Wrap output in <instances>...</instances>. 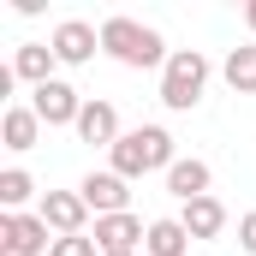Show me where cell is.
Returning <instances> with one entry per match:
<instances>
[{"label":"cell","mask_w":256,"mask_h":256,"mask_svg":"<svg viewBox=\"0 0 256 256\" xmlns=\"http://www.w3.org/2000/svg\"><path fill=\"white\" fill-rule=\"evenodd\" d=\"M48 48H54V60H60V66H90V60H96V48H102V30L84 24V18H66V24H54Z\"/></svg>","instance_id":"cell-5"},{"label":"cell","mask_w":256,"mask_h":256,"mask_svg":"<svg viewBox=\"0 0 256 256\" xmlns=\"http://www.w3.org/2000/svg\"><path fill=\"white\" fill-rule=\"evenodd\" d=\"M196 238L185 232V220L179 214H161V220H149V238H143V256H185Z\"/></svg>","instance_id":"cell-15"},{"label":"cell","mask_w":256,"mask_h":256,"mask_svg":"<svg viewBox=\"0 0 256 256\" xmlns=\"http://www.w3.org/2000/svg\"><path fill=\"white\" fill-rule=\"evenodd\" d=\"M36 214L48 220V232H54V238H84V226H90V202H84L78 191H48Z\"/></svg>","instance_id":"cell-6"},{"label":"cell","mask_w":256,"mask_h":256,"mask_svg":"<svg viewBox=\"0 0 256 256\" xmlns=\"http://www.w3.org/2000/svg\"><path fill=\"white\" fill-rule=\"evenodd\" d=\"M30 108H36V120L42 126H78V114H84V96L54 78V84H42V90H30Z\"/></svg>","instance_id":"cell-8"},{"label":"cell","mask_w":256,"mask_h":256,"mask_svg":"<svg viewBox=\"0 0 256 256\" xmlns=\"http://www.w3.org/2000/svg\"><path fill=\"white\" fill-rule=\"evenodd\" d=\"M179 220H185V232H191L196 244H202V238H220V226H226V202L208 191V196H196V202H185Z\"/></svg>","instance_id":"cell-12"},{"label":"cell","mask_w":256,"mask_h":256,"mask_svg":"<svg viewBox=\"0 0 256 256\" xmlns=\"http://www.w3.org/2000/svg\"><path fill=\"white\" fill-rule=\"evenodd\" d=\"M220 78L238 90V96H256V42H244V48H232L226 60H220Z\"/></svg>","instance_id":"cell-16"},{"label":"cell","mask_w":256,"mask_h":256,"mask_svg":"<svg viewBox=\"0 0 256 256\" xmlns=\"http://www.w3.org/2000/svg\"><path fill=\"white\" fill-rule=\"evenodd\" d=\"M202 90H208V60L196 48H173V60L161 66V108L191 114L196 102H202Z\"/></svg>","instance_id":"cell-3"},{"label":"cell","mask_w":256,"mask_h":256,"mask_svg":"<svg viewBox=\"0 0 256 256\" xmlns=\"http://www.w3.org/2000/svg\"><path fill=\"white\" fill-rule=\"evenodd\" d=\"M36 137H42L36 108H30V102H6V114H0V143H6L12 155H24V149H36Z\"/></svg>","instance_id":"cell-9"},{"label":"cell","mask_w":256,"mask_h":256,"mask_svg":"<svg viewBox=\"0 0 256 256\" xmlns=\"http://www.w3.org/2000/svg\"><path fill=\"white\" fill-rule=\"evenodd\" d=\"M238 244H244V256H256V208L238 220Z\"/></svg>","instance_id":"cell-19"},{"label":"cell","mask_w":256,"mask_h":256,"mask_svg":"<svg viewBox=\"0 0 256 256\" xmlns=\"http://www.w3.org/2000/svg\"><path fill=\"white\" fill-rule=\"evenodd\" d=\"M208 185H214V173H208V161H196V155H179V161L167 167V191L179 196V202L208 196Z\"/></svg>","instance_id":"cell-11"},{"label":"cell","mask_w":256,"mask_h":256,"mask_svg":"<svg viewBox=\"0 0 256 256\" xmlns=\"http://www.w3.org/2000/svg\"><path fill=\"white\" fill-rule=\"evenodd\" d=\"M30 196H36V179H30L24 167H6V173H0V208H6V214H24Z\"/></svg>","instance_id":"cell-17"},{"label":"cell","mask_w":256,"mask_h":256,"mask_svg":"<svg viewBox=\"0 0 256 256\" xmlns=\"http://www.w3.org/2000/svg\"><path fill=\"white\" fill-rule=\"evenodd\" d=\"M102 54L131 66V72H149V66L173 60L167 42H161V30H149V24H137V18H108V24H102Z\"/></svg>","instance_id":"cell-2"},{"label":"cell","mask_w":256,"mask_h":256,"mask_svg":"<svg viewBox=\"0 0 256 256\" xmlns=\"http://www.w3.org/2000/svg\"><path fill=\"white\" fill-rule=\"evenodd\" d=\"M54 256H102L96 238H54Z\"/></svg>","instance_id":"cell-18"},{"label":"cell","mask_w":256,"mask_h":256,"mask_svg":"<svg viewBox=\"0 0 256 256\" xmlns=\"http://www.w3.org/2000/svg\"><path fill=\"white\" fill-rule=\"evenodd\" d=\"M143 238H149V226H143L131 208H126V214H102V220H96V244H102V256H114V250H137Z\"/></svg>","instance_id":"cell-10"},{"label":"cell","mask_w":256,"mask_h":256,"mask_svg":"<svg viewBox=\"0 0 256 256\" xmlns=\"http://www.w3.org/2000/svg\"><path fill=\"white\" fill-rule=\"evenodd\" d=\"M114 173L120 179H143V173H167L179 155H173V131L167 126H137V131H126L114 149Z\"/></svg>","instance_id":"cell-1"},{"label":"cell","mask_w":256,"mask_h":256,"mask_svg":"<svg viewBox=\"0 0 256 256\" xmlns=\"http://www.w3.org/2000/svg\"><path fill=\"white\" fill-rule=\"evenodd\" d=\"M54 48L48 42H24L18 54H12V72H18V84H30V90H42V84H54Z\"/></svg>","instance_id":"cell-14"},{"label":"cell","mask_w":256,"mask_h":256,"mask_svg":"<svg viewBox=\"0 0 256 256\" xmlns=\"http://www.w3.org/2000/svg\"><path fill=\"white\" fill-rule=\"evenodd\" d=\"M78 196L90 202V214H96V220H102V214H126V208H131V179H120L114 167H108V173H84Z\"/></svg>","instance_id":"cell-7"},{"label":"cell","mask_w":256,"mask_h":256,"mask_svg":"<svg viewBox=\"0 0 256 256\" xmlns=\"http://www.w3.org/2000/svg\"><path fill=\"white\" fill-rule=\"evenodd\" d=\"M0 250L6 256H54L42 214H0Z\"/></svg>","instance_id":"cell-4"},{"label":"cell","mask_w":256,"mask_h":256,"mask_svg":"<svg viewBox=\"0 0 256 256\" xmlns=\"http://www.w3.org/2000/svg\"><path fill=\"white\" fill-rule=\"evenodd\" d=\"M72 131H78L84 143H108V149L126 137V131H120V114H114V102H84V114H78V126H72Z\"/></svg>","instance_id":"cell-13"},{"label":"cell","mask_w":256,"mask_h":256,"mask_svg":"<svg viewBox=\"0 0 256 256\" xmlns=\"http://www.w3.org/2000/svg\"><path fill=\"white\" fill-rule=\"evenodd\" d=\"M114 256H137V250H114Z\"/></svg>","instance_id":"cell-21"},{"label":"cell","mask_w":256,"mask_h":256,"mask_svg":"<svg viewBox=\"0 0 256 256\" xmlns=\"http://www.w3.org/2000/svg\"><path fill=\"white\" fill-rule=\"evenodd\" d=\"M244 24H250V30H256V0H250V6H244Z\"/></svg>","instance_id":"cell-20"}]
</instances>
